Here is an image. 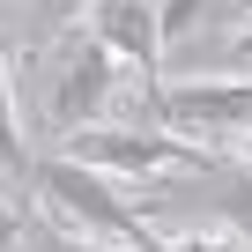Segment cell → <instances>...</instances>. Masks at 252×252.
Wrapping results in <instances>:
<instances>
[{
    "mask_svg": "<svg viewBox=\"0 0 252 252\" xmlns=\"http://www.w3.org/2000/svg\"><path fill=\"white\" fill-rule=\"evenodd\" d=\"M0 178H8V163H0Z\"/></svg>",
    "mask_w": 252,
    "mask_h": 252,
    "instance_id": "10",
    "label": "cell"
},
{
    "mask_svg": "<svg viewBox=\"0 0 252 252\" xmlns=\"http://www.w3.org/2000/svg\"><path fill=\"white\" fill-rule=\"evenodd\" d=\"M89 37L111 45L119 60H134L141 82H149V96L171 82V74H163V30H156V8H141V0H96V8H89Z\"/></svg>",
    "mask_w": 252,
    "mask_h": 252,
    "instance_id": "4",
    "label": "cell"
},
{
    "mask_svg": "<svg viewBox=\"0 0 252 252\" xmlns=\"http://www.w3.org/2000/svg\"><path fill=\"white\" fill-rule=\"evenodd\" d=\"M67 156L89 163V171H134V178H149V171H193V163H208L215 149H208V141H178V134H119V126H82V134H67Z\"/></svg>",
    "mask_w": 252,
    "mask_h": 252,
    "instance_id": "3",
    "label": "cell"
},
{
    "mask_svg": "<svg viewBox=\"0 0 252 252\" xmlns=\"http://www.w3.org/2000/svg\"><path fill=\"white\" fill-rule=\"evenodd\" d=\"M149 119L156 134H178V141H245L252 134V82L230 74V82H163L149 96Z\"/></svg>",
    "mask_w": 252,
    "mask_h": 252,
    "instance_id": "2",
    "label": "cell"
},
{
    "mask_svg": "<svg viewBox=\"0 0 252 252\" xmlns=\"http://www.w3.org/2000/svg\"><path fill=\"white\" fill-rule=\"evenodd\" d=\"M30 193H37L45 215H60L67 230H82V237H96V245H111V252H163V237L104 186V171H89V163H74V156H37Z\"/></svg>",
    "mask_w": 252,
    "mask_h": 252,
    "instance_id": "1",
    "label": "cell"
},
{
    "mask_svg": "<svg viewBox=\"0 0 252 252\" xmlns=\"http://www.w3.org/2000/svg\"><path fill=\"white\" fill-rule=\"evenodd\" d=\"M15 252H111V245H96V237L67 230L60 215H45L37 200H23V237H15Z\"/></svg>",
    "mask_w": 252,
    "mask_h": 252,
    "instance_id": "7",
    "label": "cell"
},
{
    "mask_svg": "<svg viewBox=\"0 0 252 252\" xmlns=\"http://www.w3.org/2000/svg\"><path fill=\"white\" fill-rule=\"evenodd\" d=\"M89 8H96V0H23V52L52 45V37H60V30H74Z\"/></svg>",
    "mask_w": 252,
    "mask_h": 252,
    "instance_id": "8",
    "label": "cell"
},
{
    "mask_svg": "<svg viewBox=\"0 0 252 252\" xmlns=\"http://www.w3.org/2000/svg\"><path fill=\"white\" fill-rule=\"evenodd\" d=\"M0 163H8V186H15V193L37 178V149L23 141V126H15V96H8V45H0Z\"/></svg>",
    "mask_w": 252,
    "mask_h": 252,
    "instance_id": "6",
    "label": "cell"
},
{
    "mask_svg": "<svg viewBox=\"0 0 252 252\" xmlns=\"http://www.w3.org/2000/svg\"><path fill=\"white\" fill-rule=\"evenodd\" d=\"M111 45H96V37H82L74 52H67V74H60V89H52V126L60 134H82V126L104 111V96H111Z\"/></svg>",
    "mask_w": 252,
    "mask_h": 252,
    "instance_id": "5",
    "label": "cell"
},
{
    "mask_svg": "<svg viewBox=\"0 0 252 252\" xmlns=\"http://www.w3.org/2000/svg\"><path fill=\"white\" fill-rule=\"evenodd\" d=\"M15 237H23V208L0 193V252H15Z\"/></svg>",
    "mask_w": 252,
    "mask_h": 252,
    "instance_id": "9",
    "label": "cell"
}]
</instances>
